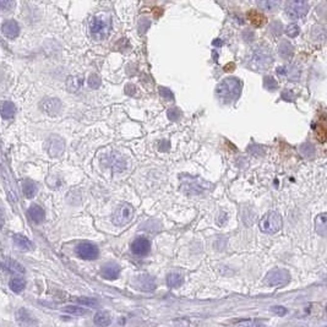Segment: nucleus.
<instances>
[{"label":"nucleus","mask_w":327,"mask_h":327,"mask_svg":"<svg viewBox=\"0 0 327 327\" xmlns=\"http://www.w3.org/2000/svg\"><path fill=\"white\" fill-rule=\"evenodd\" d=\"M242 92V82L237 77H227L220 82V85L216 88V95L218 100L223 103L234 102L239 98Z\"/></svg>","instance_id":"f257e3e1"},{"label":"nucleus","mask_w":327,"mask_h":327,"mask_svg":"<svg viewBox=\"0 0 327 327\" xmlns=\"http://www.w3.org/2000/svg\"><path fill=\"white\" fill-rule=\"evenodd\" d=\"M181 191L188 196H200L210 191L213 188L212 184L199 176H180Z\"/></svg>","instance_id":"f03ea898"},{"label":"nucleus","mask_w":327,"mask_h":327,"mask_svg":"<svg viewBox=\"0 0 327 327\" xmlns=\"http://www.w3.org/2000/svg\"><path fill=\"white\" fill-rule=\"evenodd\" d=\"M272 61H274V58H272L271 51L267 48L260 47V48H255L252 53L249 55L248 65L255 71H264L267 68H270Z\"/></svg>","instance_id":"7ed1b4c3"},{"label":"nucleus","mask_w":327,"mask_h":327,"mask_svg":"<svg viewBox=\"0 0 327 327\" xmlns=\"http://www.w3.org/2000/svg\"><path fill=\"white\" fill-rule=\"evenodd\" d=\"M260 229L261 232L267 233V234H275L278 233L282 228V217L278 212H271L266 213L264 217L260 221Z\"/></svg>","instance_id":"20e7f679"},{"label":"nucleus","mask_w":327,"mask_h":327,"mask_svg":"<svg viewBox=\"0 0 327 327\" xmlns=\"http://www.w3.org/2000/svg\"><path fill=\"white\" fill-rule=\"evenodd\" d=\"M110 31V24L102 17H93L90 22L91 36L95 41H103L108 37Z\"/></svg>","instance_id":"39448f33"},{"label":"nucleus","mask_w":327,"mask_h":327,"mask_svg":"<svg viewBox=\"0 0 327 327\" xmlns=\"http://www.w3.org/2000/svg\"><path fill=\"white\" fill-rule=\"evenodd\" d=\"M291 281V276L287 270L275 269L270 271L265 277V283L270 287H284Z\"/></svg>","instance_id":"423d86ee"},{"label":"nucleus","mask_w":327,"mask_h":327,"mask_svg":"<svg viewBox=\"0 0 327 327\" xmlns=\"http://www.w3.org/2000/svg\"><path fill=\"white\" fill-rule=\"evenodd\" d=\"M134 217V208L130 203H122L113 215V223L115 226H125Z\"/></svg>","instance_id":"0eeeda50"},{"label":"nucleus","mask_w":327,"mask_h":327,"mask_svg":"<svg viewBox=\"0 0 327 327\" xmlns=\"http://www.w3.org/2000/svg\"><path fill=\"white\" fill-rule=\"evenodd\" d=\"M309 11V4L306 1H302V0H294V1H289L286 6V14L292 20L301 19V17L305 16Z\"/></svg>","instance_id":"6e6552de"},{"label":"nucleus","mask_w":327,"mask_h":327,"mask_svg":"<svg viewBox=\"0 0 327 327\" xmlns=\"http://www.w3.org/2000/svg\"><path fill=\"white\" fill-rule=\"evenodd\" d=\"M64 150H65V142L60 136L53 135V136L49 137L48 141H47V151H48L49 156L58 158L64 153Z\"/></svg>","instance_id":"1a4fd4ad"},{"label":"nucleus","mask_w":327,"mask_h":327,"mask_svg":"<svg viewBox=\"0 0 327 327\" xmlns=\"http://www.w3.org/2000/svg\"><path fill=\"white\" fill-rule=\"evenodd\" d=\"M103 164L105 167H109L113 172H123L126 168V161L117 152H110L108 156H105L103 159Z\"/></svg>","instance_id":"9d476101"},{"label":"nucleus","mask_w":327,"mask_h":327,"mask_svg":"<svg viewBox=\"0 0 327 327\" xmlns=\"http://www.w3.org/2000/svg\"><path fill=\"white\" fill-rule=\"evenodd\" d=\"M76 254L78 257L83 260H95L98 257V248L92 243H81L76 248Z\"/></svg>","instance_id":"9b49d317"},{"label":"nucleus","mask_w":327,"mask_h":327,"mask_svg":"<svg viewBox=\"0 0 327 327\" xmlns=\"http://www.w3.org/2000/svg\"><path fill=\"white\" fill-rule=\"evenodd\" d=\"M39 107L43 112H46L47 114L51 115V117H55L60 113L61 110V102L58 98H46V100L42 101L39 103Z\"/></svg>","instance_id":"f8f14e48"},{"label":"nucleus","mask_w":327,"mask_h":327,"mask_svg":"<svg viewBox=\"0 0 327 327\" xmlns=\"http://www.w3.org/2000/svg\"><path fill=\"white\" fill-rule=\"evenodd\" d=\"M150 250H151V243L146 238H137L132 242L131 252L137 256H145V255L149 254Z\"/></svg>","instance_id":"ddd939ff"},{"label":"nucleus","mask_w":327,"mask_h":327,"mask_svg":"<svg viewBox=\"0 0 327 327\" xmlns=\"http://www.w3.org/2000/svg\"><path fill=\"white\" fill-rule=\"evenodd\" d=\"M134 286L137 289H141V291H153L156 288V281H154L153 277L147 276V275H141V276L136 277L134 281Z\"/></svg>","instance_id":"4468645a"},{"label":"nucleus","mask_w":327,"mask_h":327,"mask_svg":"<svg viewBox=\"0 0 327 327\" xmlns=\"http://www.w3.org/2000/svg\"><path fill=\"white\" fill-rule=\"evenodd\" d=\"M277 75L284 76L288 80L292 81H298L301 77V70L299 68H297L296 65H286V66H279L277 68Z\"/></svg>","instance_id":"2eb2a0df"},{"label":"nucleus","mask_w":327,"mask_h":327,"mask_svg":"<svg viewBox=\"0 0 327 327\" xmlns=\"http://www.w3.org/2000/svg\"><path fill=\"white\" fill-rule=\"evenodd\" d=\"M16 321L21 327H33L37 324V321L34 320L33 316L26 310V309L21 308L16 311Z\"/></svg>","instance_id":"dca6fc26"},{"label":"nucleus","mask_w":327,"mask_h":327,"mask_svg":"<svg viewBox=\"0 0 327 327\" xmlns=\"http://www.w3.org/2000/svg\"><path fill=\"white\" fill-rule=\"evenodd\" d=\"M1 31H2V33L7 37V38L14 39L19 36L20 27L15 20H7V21H5L4 24H2Z\"/></svg>","instance_id":"f3484780"},{"label":"nucleus","mask_w":327,"mask_h":327,"mask_svg":"<svg viewBox=\"0 0 327 327\" xmlns=\"http://www.w3.org/2000/svg\"><path fill=\"white\" fill-rule=\"evenodd\" d=\"M0 267L4 270H6V271L11 272V274H24L25 272V269L21 266V265L19 264V262H16L15 260L12 259H1L0 260Z\"/></svg>","instance_id":"a211bd4d"},{"label":"nucleus","mask_w":327,"mask_h":327,"mask_svg":"<svg viewBox=\"0 0 327 327\" xmlns=\"http://www.w3.org/2000/svg\"><path fill=\"white\" fill-rule=\"evenodd\" d=\"M101 274L105 279H117L120 275V267L117 264H107L102 267Z\"/></svg>","instance_id":"6ab92c4d"},{"label":"nucleus","mask_w":327,"mask_h":327,"mask_svg":"<svg viewBox=\"0 0 327 327\" xmlns=\"http://www.w3.org/2000/svg\"><path fill=\"white\" fill-rule=\"evenodd\" d=\"M28 216L34 223H42L44 221V217H46V212L41 206L32 205L28 208Z\"/></svg>","instance_id":"aec40b11"},{"label":"nucleus","mask_w":327,"mask_h":327,"mask_svg":"<svg viewBox=\"0 0 327 327\" xmlns=\"http://www.w3.org/2000/svg\"><path fill=\"white\" fill-rule=\"evenodd\" d=\"M16 114V107L12 102H1L0 103V115L4 119H11Z\"/></svg>","instance_id":"412c9836"},{"label":"nucleus","mask_w":327,"mask_h":327,"mask_svg":"<svg viewBox=\"0 0 327 327\" xmlns=\"http://www.w3.org/2000/svg\"><path fill=\"white\" fill-rule=\"evenodd\" d=\"M82 85H83V76L81 75L69 76L68 80H66V87H68L69 92H77Z\"/></svg>","instance_id":"4be33fe9"},{"label":"nucleus","mask_w":327,"mask_h":327,"mask_svg":"<svg viewBox=\"0 0 327 327\" xmlns=\"http://www.w3.org/2000/svg\"><path fill=\"white\" fill-rule=\"evenodd\" d=\"M14 243L19 249L25 250V252H28V250L33 249V244H32V242H29V239H27L25 235L21 234L14 235Z\"/></svg>","instance_id":"5701e85b"},{"label":"nucleus","mask_w":327,"mask_h":327,"mask_svg":"<svg viewBox=\"0 0 327 327\" xmlns=\"http://www.w3.org/2000/svg\"><path fill=\"white\" fill-rule=\"evenodd\" d=\"M93 321H95V324L97 326L105 327L112 323V316H110V314L108 313V311H100V313H97L95 315Z\"/></svg>","instance_id":"b1692460"},{"label":"nucleus","mask_w":327,"mask_h":327,"mask_svg":"<svg viewBox=\"0 0 327 327\" xmlns=\"http://www.w3.org/2000/svg\"><path fill=\"white\" fill-rule=\"evenodd\" d=\"M9 287L14 293L19 294L21 293V292L25 289V287H26V281H25V278H22V277L20 276L14 277V278L10 279Z\"/></svg>","instance_id":"393cba45"},{"label":"nucleus","mask_w":327,"mask_h":327,"mask_svg":"<svg viewBox=\"0 0 327 327\" xmlns=\"http://www.w3.org/2000/svg\"><path fill=\"white\" fill-rule=\"evenodd\" d=\"M22 191H24V195L26 196L27 199L34 198L37 194L36 184L31 180H26L24 183V185H22Z\"/></svg>","instance_id":"a878e982"},{"label":"nucleus","mask_w":327,"mask_h":327,"mask_svg":"<svg viewBox=\"0 0 327 327\" xmlns=\"http://www.w3.org/2000/svg\"><path fill=\"white\" fill-rule=\"evenodd\" d=\"M326 213H321L316 218V232L321 235V237H325L326 235Z\"/></svg>","instance_id":"bb28decb"},{"label":"nucleus","mask_w":327,"mask_h":327,"mask_svg":"<svg viewBox=\"0 0 327 327\" xmlns=\"http://www.w3.org/2000/svg\"><path fill=\"white\" fill-rule=\"evenodd\" d=\"M183 283V277L179 274H171L167 277V284H168L171 288H178Z\"/></svg>","instance_id":"cd10ccee"},{"label":"nucleus","mask_w":327,"mask_h":327,"mask_svg":"<svg viewBox=\"0 0 327 327\" xmlns=\"http://www.w3.org/2000/svg\"><path fill=\"white\" fill-rule=\"evenodd\" d=\"M259 7H261L262 10H267V11H276L279 7L281 2L275 1V0H264V1L257 2Z\"/></svg>","instance_id":"c85d7f7f"},{"label":"nucleus","mask_w":327,"mask_h":327,"mask_svg":"<svg viewBox=\"0 0 327 327\" xmlns=\"http://www.w3.org/2000/svg\"><path fill=\"white\" fill-rule=\"evenodd\" d=\"M278 51L279 54H281V56L288 58V56H291L292 53H293V46H292L291 43H288V42H282L278 46Z\"/></svg>","instance_id":"c756f323"},{"label":"nucleus","mask_w":327,"mask_h":327,"mask_svg":"<svg viewBox=\"0 0 327 327\" xmlns=\"http://www.w3.org/2000/svg\"><path fill=\"white\" fill-rule=\"evenodd\" d=\"M64 313H68L70 314V315H76V316H80V315H83V314L87 313V309L82 308V306H75V305H70V306H65V308L63 309Z\"/></svg>","instance_id":"7c9ffc66"},{"label":"nucleus","mask_w":327,"mask_h":327,"mask_svg":"<svg viewBox=\"0 0 327 327\" xmlns=\"http://www.w3.org/2000/svg\"><path fill=\"white\" fill-rule=\"evenodd\" d=\"M101 85H102V80L100 78V76L96 75V74H92V75L90 76V78H88V86H90L91 88H93V90H97V88H100Z\"/></svg>","instance_id":"2f4dec72"},{"label":"nucleus","mask_w":327,"mask_h":327,"mask_svg":"<svg viewBox=\"0 0 327 327\" xmlns=\"http://www.w3.org/2000/svg\"><path fill=\"white\" fill-rule=\"evenodd\" d=\"M264 86L267 88V90L275 91L277 87H278V83H277V81L275 80L272 76H266L264 80Z\"/></svg>","instance_id":"473e14b6"},{"label":"nucleus","mask_w":327,"mask_h":327,"mask_svg":"<svg viewBox=\"0 0 327 327\" xmlns=\"http://www.w3.org/2000/svg\"><path fill=\"white\" fill-rule=\"evenodd\" d=\"M286 33L288 37H297L299 33H301V27L296 24L289 25V26L286 28Z\"/></svg>","instance_id":"72a5a7b5"},{"label":"nucleus","mask_w":327,"mask_h":327,"mask_svg":"<svg viewBox=\"0 0 327 327\" xmlns=\"http://www.w3.org/2000/svg\"><path fill=\"white\" fill-rule=\"evenodd\" d=\"M249 19L252 20V24H255L256 26H261L262 22H264V17L261 16V15L259 14V12L256 11H252L249 14Z\"/></svg>","instance_id":"f704fd0d"},{"label":"nucleus","mask_w":327,"mask_h":327,"mask_svg":"<svg viewBox=\"0 0 327 327\" xmlns=\"http://www.w3.org/2000/svg\"><path fill=\"white\" fill-rule=\"evenodd\" d=\"M159 95H161L162 98H164L166 101H174V95L171 90L166 87H161L159 88Z\"/></svg>","instance_id":"c9c22d12"},{"label":"nucleus","mask_w":327,"mask_h":327,"mask_svg":"<svg viewBox=\"0 0 327 327\" xmlns=\"http://www.w3.org/2000/svg\"><path fill=\"white\" fill-rule=\"evenodd\" d=\"M181 117V112L178 108H172L171 110H168V118L172 122H176L179 120V118Z\"/></svg>","instance_id":"e433bc0d"},{"label":"nucleus","mask_w":327,"mask_h":327,"mask_svg":"<svg viewBox=\"0 0 327 327\" xmlns=\"http://www.w3.org/2000/svg\"><path fill=\"white\" fill-rule=\"evenodd\" d=\"M238 327H265V325L259 321H242Z\"/></svg>","instance_id":"4c0bfd02"},{"label":"nucleus","mask_w":327,"mask_h":327,"mask_svg":"<svg viewBox=\"0 0 327 327\" xmlns=\"http://www.w3.org/2000/svg\"><path fill=\"white\" fill-rule=\"evenodd\" d=\"M252 156L259 157V156H264V150L261 149V146H250V149L248 150Z\"/></svg>","instance_id":"58836bf2"},{"label":"nucleus","mask_w":327,"mask_h":327,"mask_svg":"<svg viewBox=\"0 0 327 327\" xmlns=\"http://www.w3.org/2000/svg\"><path fill=\"white\" fill-rule=\"evenodd\" d=\"M76 302H77L78 304H81V305H93V304H96L97 302L93 301V299H88V298H78L76 299Z\"/></svg>","instance_id":"ea45409f"},{"label":"nucleus","mask_w":327,"mask_h":327,"mask_svg":"<svg viewBox=\"0 0 327 327\" xmlns=\"http://www.w3.org/2000/svg\"><path fill=\"white\" fill-rule=\"evenodd\" d=\"M227 220H228L227 213L221 212V213H218V217H217V220H216V222H217V225L223 226L226 222H227Z\"/></svg>","instance_id":"a19ab883"},{"label":"nucleus","mask_w":327,"mask_h":327,"mask_svg":"<svg viewBox=\"0 0 327 327\" xmlns=\"http://www.w3.org/2000/svg\"><path fill=\"white\" fill-rule=\"evenodd\" d=\"M272 311H274L275 314H277L278 316H283L287 314V309L283 308V306H279V305L274 306V308H272Z\"/></svg>","instance_id":"79ce46f5"},{"label":"nucleus","mask_w":327,"mask_h":327,"mask_svg":"<svg viewBox=\"0 0 327 327\" xmlns=\"http://www.w3.org/2000/svg\"><path fill=\"white\" fill-rule=\"evenodd\" d=\"M10 2L9 1H0V10H5L6 7L10 6Z\"/></svg>","instance_id":"37998d69"}]
</instances>
